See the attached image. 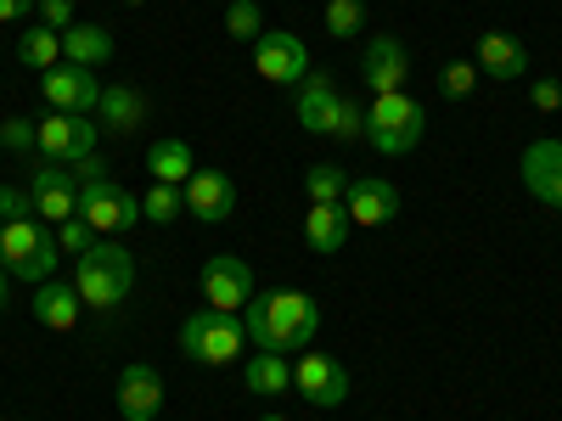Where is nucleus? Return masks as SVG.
<instances>
[{
    "label": "nucleus",
    "instance_id": "nucleus-27",
    "mask_svg": "<svg viewBox=\"0 0 562 421\" xmlns=\"http://www.w3.org/2000/svg\"><path fill=\"white\" fill-rule=\"evenodd\" d=\"M304 192H310V203H344L349 197V174L338 163H310L304 169Z\"/></svg>",
    "mask_w": 562,
    "mask_h": 421
},
{
    "label": "nucleus",
    "instance_id": "nucleus-11",
    "mask_svg": "<svg viewBox=\"0 0 562 421\" xmlns=\"http://www.w3.org/2000/svg\"><path fill=\"white\" fill-rule=\"evenodd\" d=\"M40 90H45V102H52V113H90V118H97V102H102L108 84L97 79V68L57 62V68L40 73Z\"/></svg>",
    "mask_w": 562,
    "mask_h": 421
},
{
    "label": "nucleus",
    "instance_id": "nucleus-32",
    "mask_svg": "<svg viewBox=\"0 0 562 421\" xmlns=\"http://www.w3.org/2000/svg\"><path fill=\"white\" fill-rule=\"evenodd\" d=\"M479 90V62H445L439 68V96L461 102V96H473Z\"/></svg>",
    "mask_w": 562,
    "mask_h": 421
},
{
    "label": "nucleus",
    "instance_id": "nucleus-29",
    "mask_svg": "<svg viewBox=\"0 0 562 421\" xmlns=\"http://www.w3.org/2000/svg\"><path fill=\"white\" fill-rule=\"evenodd\" d=\"M326 34L333 39L366 34V0H326Z\"/></svg>",
    "mask_w": 562,
    "mask_h": 421
},
{
    "label": "nucleus",
    "instance_id": "nucleus-38",
    "mask_svg": "<svg viewBox=\"0 0 562 421\" xmlns=\"http://www.w3.org/2000/svg\"><path fill=\"white\" fill-rule=\"evenodd\" d=\"M34 7H40V0H0V23H23Z\"/></svg>",
    "mask_w": 562,
    "mask_h": 421
},
{
    "label": "nucleus",
    "instance_id": "nucleus-10",
    "mask_svg": "<svg viewBox=\"0 0 562 421\" xmlns=\"http://www.w3.org/2000/svg\"><path fill=\"white\" fill-rule=\"evenodd\" d=\"M97 135H102V124L90 113H45L40 118V158L79 163V158L97 152Z\"/></svg>",
    "mask_w": 562,
    "mask_h": 421
},
{
    "label": "nucleus",
    "instance_id": "nucleus-34",
    "mask_svg": "<svg viewBox=\"0 0 562 421\" xmlns=\"http://www.w3.org/2000/svg\"><path fill=\"white\" fill-rule=\"evenodd\" d=\"M57 248L79 259V253H90V248H97V230H90L85 219H63V225H57Z\"/></svg>",
    "mask_w": 562,
    "mask_h": 421
},
{
    "label": "nucleus",
    "instance_id": "nucleus-3",
    "mask_svg": "<svg viewBox=\"0 0 562 421\" xmlns=\"http://www.w3.org/2000/svg\"><path fill=\"white\" fill-rule=\"evenodd\" d=\"M68 281L79 287L85 309H113V304H124L130 287H135V253L119 248L113 237H97V248L74 259V275H68Z\"/></svg>",
    "mask_w": 562,
    "mask_h": 421
},
{
    "label": "nucleus",
    "instance_id": "nucleus-13",
    "mask_svg": "<svg viewBox=\"0 0 562 421\" xmlns=\"http://www.w3.org/2000/svg\"><path fill=\"white\" fill-rule=\"evenodd\" d=\"M254 73L270 79V84H299L310 73V52H304V39L288 34V29H265L254 39Z\"/></svg>",
    "mask_w": 562,
    "mask_h": 421
},
{
    "label": "nucleus",
    "instance_id": "nucleus-41",
    "mask_svg": "<svg viewBox=\"0 0 562 421\" xmlns=\"http://www.w3.org/2000/svg\"><path fill=\"white\" fill-rule=\"evenodd\" d=\"M124 7H147V0H124Z\"/></svg>",
    "mask_w": 562,
    "mask_h": 421
},
{
    "label": "nucleus",
    "instance_id": "nucleus-15",
    "mask_svg": "<svg viewBox=\"0 0 562 421\" xmlns=\"http://www.w3.org/2000/svg\"><path fill=\"white\" fill-rule=\"evenodd\" d=\"M180 192H186V214H198L203 225H220V219L237 214V180L225 169H198Z\"/></svg>",
    "mask_w": 562,
    "mask_h": 421
},
{
    "label": "nucleus",
    "instance_id": "nucleus-2",
    "mask_svg": "<svg viewBox=\"0 0 562 421\" xmlns=\"http://www.w3.org/2000/svg\"><path fill=\"white\" fill-rule=\"evenodd\" d=\"M293 90H299L293 113H299V124H304L310 135H333V140H366V107L344 96V90L333 84V73H304Z\"/></svg>",
    "mask_w": 562,
    "mask_h": 421
},
{
    "label": "nucleus",
    "instance_id": "nucleus-7",
    "mask_svg": "<svg viewBox=\"0 0 562 421\" xmlns=\"http://www.w3.org/2000/svg\"><path fill=\"white\" fill-rule=\"evenodd\" d=\"M79 219L97 230V237H124V230H135L140 219V197L124 192L119 180H102V185H85L79 192Z\"/></svg>",
    "mask_w": 562,
    "mask_h": 421
},
{
    "label": "nucleus",
    "instance_id": "nucleus-39",
    "mask_svg": "<svg viewBox=\"0 0 562 421\" xmlns=\"http://www.w3.org/2000/svg\"><path fill=\"white\" fill-rule=\"evenodd\" d=\"M7 304H12V270L0 264V315H7Z\"/></svg>",
    "mask_w": 562,
    "mask_h": 421
},
{
    "label": "nucleus",
    "instance_id": "nucleus-6",
    "mask_svg": "<svg viewBox=\"0 0 562 421\" xmlns=\"http://www.w3.org/2000/svg\"><path fill=\"white\" fill-rule=\"evenodd\" d=\"M422 135H428V107H422L416 96H405V90H394V96H371V107H366V140L383 158L416 152Z\"/></svg>",
    "mask_w": 562,
    "mask_h": 421
},
{
    "label": "nucleus",
    "instance_id": "nucleus-40",
    "mask_svg": "<svg viewBox=\"0 0 562 421\" xmlns=\"http://www.w3.org/2000/svg\"><path fill=\"white\" fill-rule=\"evenodd\" d=\"M259 421H288V416H259Z\"/></svg>",
    "mask_w": 562,
    "mask_h": 421
},
{
    "label": "nucleus",
    "instance_id": "nucleus-8",
    "mask_svg": "<svg viewBox=\"0 0 562 421\" xmlns=\"http://www.w3.org/2000/svg\"><path fill=\"white\" fill-rule=\"evenodd\" d=\"M198 287H203V304H209V309L243 315V309L254 304V264L237 259V253H214V259H203Z\"/></svg>",
    "mask_w": 562,
    "mask_h": 421
},
{
    "label": "nucleus",
    "instance_id": "nucleus-30",
    "mask_svg": "<svg viewBox=\"0 0 562 421\" xmlns=\"http://www.w3.org/2000/svg\"><path fill=\"white\" fill-rule=\"evenodd\" d=\"M225 34L254 45V39L265 34V12H259V0H231V7H225Z\"/></svg>",
    "mask_w": 562,
    "mask_h": 421
},
{
    "label": "nucleus",
    "instance_id": "nucleus-31",
    "mask_svg": "<svg viewBox=\"0 0 562 421\" xmlns=\"http://www.w3.org/2000/svg\"><path fill=\"white\" fill-rule=\"evenodd\" d=\"M0 147L7 152H40V118H23V113L0 118Z\"/></svg>",
    "mask_w": 562,
    "mask_h": 421
},
{
    "label": "nucleus",
    "instance_id": "nucleus-36",
    "mask_svg": "<svg viewBox=\"0 0 562 421\" xmlns=\"http://www.w3.org/2000/svg\"><path fill=\"white\" fill-rule=\"evenodd\" d=\"M529 102H535L540 113H562V79H535V84H529Z\"/></svg>",
    "mask_w": 562,
    "mask_h": 421
},
{
    "label": "nucleus",
    "instance_id": "nucleus-5",
    "mask_svg": "<svg viewBox=\"0 0 562 421\" xmlns=\"http://www.w3.org/2000/svg\"><path fill=\"white\" fill-rule=\"evenodd\" d=\"M57 225H45L40 214L29 219H7L0 225V264L12 270V281H52L57 275Z\"/></svg>",
    "mask_w": 562,
    "mask_h": 421
},
{
    "label": "nucleus",
    "instance_id": "nucleus-23",
    "mask_svg": "<svg viewBox=\"0 0 562 421\" xmlns=\"http://www.w3.org/2000/svg\"><path fill=\"white\" fill-rule=\"evenodd\" d=\"M243 383H248V394L276 399V394L293 388V365H288V354H276V349H254L243 360Z\"/></svg>",
    "mask_w": 562,
    "mask_h": 421
},
{
    "label": "nucleus",
    "instance_id": "nucleus-37",
    "mask_svg": "<svg viewBox=\"0 0 562 421\" xmlns=\"http://www.w3.org/2000/svg\"><path fill=\"white\" fill-rule=\"evenodd\" d=\"M74 180H79V192H85V185H102V180H113V174H108V163H102L97 152H90V158L74 163Z\"/></svg>",
    "mask_w": 562,
    "mask_h": 421
},
{
    "label": "nucleus",
    "instance_id": "nucleus-22",
    "mask_svg": "<svg viewBox=\"0 0 562 421\" xmlns=\"http://www.w3.org/2000/svg\"><path fill=\"white\" fill-rule=\"evenodd\" d=\"M349 208L344 203H310V214H304V242H310V253H321V259H333L344 242H349Z\"/></svg>",
    "mask_w": 562,
    "mask_h": 421
},
{
    "label": "nucleus",
    "instance_id": "nucleus-24",
    "mask_svg": "<svg viewBox=\"0 0 562 421\" xmlns=\"http://www.w3.org/2000/svg\"><path fill=\"white\" fill-rule=\"evenodd\" d=\"M147 169H153V180H164V185H186L198 174V163H192V147H186L180 135H158L153 147H147Z\"/></svg>",
    "mask_w": 562,
    "mask_h": 421
},
{
    "label": "nucleus",
    "instance_id": "nucleus-25",
    "mask_svg": "<svg viewBox=\"0 0 562 421\" xmlns=\"http://www.w3.org/2000/svg\"><path fill=\"white\" fill-rule=\"evenodd\" d=\"M113 57V34L97 29V23H74L63 29V62H79V68H102Z\"/></svg>",
    "mask_w": 562,
    "mask_h": 421
},
{
    "label": "nucleus",
    "instance_id": "nucleus-16",
    "mask_svg": "<svg viewBox=\"0 0 562 421\" xmlns=\"http://www.w3.org/2000/svg\"><path fill=\"white\" fill-rule=\"evenodd\" d=\"M164 410V377H158V365L147 360H135L119 371V416L124 421H153Z\"/></svg>",
    "mask_w": 562,
    "mask_h": 421
},
{
    "label": "nucleus",
    "instance_id": "nucleus-19",
    "mask_svg": "<svg viewBox=\"0 0 562 421\" xmlns=\"http://www.w3.org/2000/svg\"><path fill=\"white\" fill-rule=\"evenodd\" d=\"M29 309H34V320L45 326V332H74L79 315H85V298H79L74 281L52 275V281H40V287H34V304Z\"/></svg>",
    "mask_w": 562,
    "mask_h": 421
},
{
    "label": "nucleus",
    "instance_id": "nucleus-28",
    "mask_svg": "<svg viewBox=\"0 0 562 421\" xmlns=\"http://www.w3.org/2000/svg\"><path fill=\"white\" fill-rule=\"evenodd\" d=\"M140 214H147L153 225H175V219L186 214V192H180V185L153 180V185H147V197H140Z\"/></svg>",
    "mask_w": 562,
    "mask_h": 421
},
{
    "label": "nucleus",
    "instance_id": "nucleus-17",
    "mask_svg": "<svg viewBox=\"0 0 562 421\" xmlns=\"http://www.w3.org/2000/svg\"><path fill=\"white\" fill-rule=\"evenodd\" d=\"M349 225H366V230H378L400 214V185L394 180H378V174H366V180H349Z\"/></svg>",
    "mask_w": 562,
    "mask_h": 421
},
{
    "label": "nucleus",
    "instance_id": "nucleus-20",
    "mask_svg": "<svg viewBox=\"0 0 562 421\" xmlns=\"http://www.w3.org/2000/svg\"><path fill=\"white\" fill-rule=\"evenodd\" d=\"M479 73H484V79H524V73H529L524 39L506 34V29H484V34H479Z\"/></svg>",
    "mask_w": 562,
    "mask_h": 421
},
{
    "label": "nucleus",
    "instance_id": "nucleus-4",
    "mask_svg": "<svg viewBox=\"0 0 562 421\" xmlns=\"http://www.w3.org/2000/svg\"><path fill=\"white\" fill-rule=\"evenodd\" d=\"M248 349V326H243V315H220V309H192L180 320V354L192 360V365H209V371H220V365H237V354Z\"/></svg>",
    "mask_w": 562,
    "mask_h": 421
},
{
    "label": "nucleus",
    "instance_id": "nucleus-18",
    "mask_svg": "<svg viewBox=\"0 0 562 421\" xmlns=\"http://www.w3.org/2000/svg\"><path fill=\"white\" fill-rule=\"evenodd\" d=\"M524 185H529V197L557 208L562 214V140H535V147L524 152Z\"/></svg>",
    "mask_w": 562,
    "mask_h": 421
},
{
    "label": "nucleus",
    "instance_id": "nucleus-33",
    "mask_svg": "<svg viewBox=\"0 0 562 421\" xmlns=\"http://www.w3.org/2000/svg\"><path fill=\"white\" fill-rule=\"evenodd\" d=\"M29 214H34V192H29V185L0 180V225H7V219H29Z\"/></svg>",
    "mask_w": 562,
    "mask_h": 421
},
{
    "label": "nucleus",
    "instance_id": "nucleus-14",
    "mask_svg": "<svg viewBox=\"0 0 562 421\" xmlns=\"http://www.w3.org/2000/svg\"><path fill=\"white\" fill-rule=\"evenodd\" d=\"M360 73H366V84H371V96H394V90H405V79H411V52H405V39L371 34L366 57H360Z\"/></svg>",
    "mask_w": 562,
    "mask_h": 421
},
{
    "label": "nucleus",
    "instance_id": "nucleus-12",
    "mask_svg": "<svg viewBox=\"0 0 562 421\" xmlns=\"http://www.w3.org/2000/svg\"><path fill=\"white\" fill-rule=\"evenodd\" d=\"M29 192H34V214L45 225H63V219H79V180L74 169L52 163V158H40L34 174H29Z\"/></svg>",
    "mask_w": 562,
    "mask_h": 421
},
{
    "label": "nucleus",
    "instance_id": "nucleus-21",
    "mask_svg": "<svg viewBox=\"0 0 562 421\" xmlns=\"http://www.w3.org/2000/svg\"><path fill=\"white\" fill-rule=\"evenodd\" d=\"M147 96H140L135 84H108L102 90V102H97V124L108 129V135H135L140 124H147Z\"/></svg>",
    "mask_w": 562,
    "mask_h": 421
},
{
    "label": "nucleus",
    "instance_id": "nucleus-1",
    "mask_svg": "<svg viewBox=\"0 0 562 421\" xmlns=\"http://www.w3.org/2000/svg\"><path fill=\"white\" fill-rule=\"evenodd\" d=\"M248 326V343L254 349H276V354H293L310 349L321 338V304L310 293H254V304L243 309Z\"/></svg>",
    "mask_w": 562,
    "mask_h": 421
},
{
    "label": "nucleus",
    "instance_id": "nucleus-26",
    "mask_svg": "<svg viewBox=\"0 0 562 421\" xmlns=\"http://www.w3.org/2000/svg\"><path fill=\"white\" fill-rule=\"evenodd\" d=\"M12 57H18L23 68H34V73L57 68V62H63V34H57V29H45V23H34V29H23V34H18Z\"/></svg>",
    "mask_w": 562,
    "mask_h": 421
},
{
    "label": "nucleus",
    "instance_id": "nucleus-9",
    "mask_svg": "<svg viewBox=\"0 0 562 421\" xmlns=\"http://www.w3.org/2000/svg\"><path fill=\"white\" fill-rule=\"evenodd\" d=\"M293 394L315 410H338L349 399V371L333 360V354H321V349H304L299 365H293Z\"/></svg>",
    "mask_w": 562,
    "mask_h": 421
},
{
    "label": "nucleus",
    "instance_id": "nucleus-35",
    "mask_svg": "<svg viewBox=\"0 0 562 421\" xmlns=\"http://www.w3.org/2000/svg\"><path fill=\"white\" fill-rule=\"evenodd\" d=\"M34 12H40V23H45V29H57V34H63V29H74V0H40Z\"/></svg>",
    "mask_w": 562,
    "mask_h": 421
}]
</instances>
